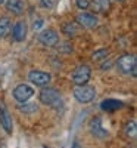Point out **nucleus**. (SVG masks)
Returning a JSON list of instances; mask_svg holds the SVG:
<instances>
[{"mask_svg": "<svg viewBox=\"0 0 137 148\" xmlns=\"http://www.w3.org/2000/svg\"><path fill=\"white\" fill-rule=\"evenodd\" d=\"M75 3H77L78 9L85 10V9H89V6H90V0H75Z\"/></svg>", "mask_w": 137, "mask_h": 148, "instance_id": "nucleus-20", "label": "nucleus"}, {"mask_svg": "<svg viewBox=\"0 0 137 148\" xmlns=\"http://www.w3.org/2000/svg\"><path fill=\"white\" fill-rule=\"evenodd\" d=\"M18 110L24 114H33V113H37V110H39V105L35 102H21L18 105Z\"/></svg>", "mask_w": 137, "mask_h": 148, "instance_id": "nucleus-17", "label": "nucleus"}, {"mask_svg": "<svg viewBox=\"0 0 137 148\" xmlns=\"http://www.w3.org/2000/svg\"><path fill=\"white\" fill-rule=\"evenodd\" d=\"M77 22L84 28H94L97 25V18L93 14H87V12H81L77 16Z\"/></svg>", "mask_w": 137, "mask_h": 148, "instance_id": "nucleus-10", "label": "nucleus"}, {"mask_svg": "<svg viewBox=\"0 0 137 148\" xmlns=\"http://www.w3.org/2000/svg\"><path fill=\"white\" fill-rule=\"evenodd\" d=\"M92 8L94 12H97V14H105V12H108L111 9V2L109 0H92Z\"/></svg>", "mask_w": 137, "mask_h": 148, "instance_id": "nucleus-15", "label": "nucleus"}, {"mask_svg": "<svg viewBox=\"0 0 137 148\" xmlns=\"http://www.w3.org/2000/svg\"><path fill=\"white\" fill-rule=\"evenodd\" d=\"M34 95V89L27 83H21L14 89V98L18 102H25Z\"/></svg>", "mask_w": 137, "mask_h": 148, "instance_id": "nucleus-7", "label": "nucleus"}, {"mask_svg": "<svg viewBox=\"0 0 137 148\" xmlns=\"http://www.w3.org/2000/svg\"><path fill=\"white\" fill-rule=\"evenodd\" d=\"M39 99L41 104L50 107V108H55V110H59V107H62V104H64L60 93L55 88H46V86L40 90Z\"/></svg>", "mask_w": 137, "mask_h": 148, "instance_id": "nucleus-1", "label": "nucleus"}, {"mask_svg": "<svg viewBox=\"0 0 137 148\" xmlns=\"http://www.w3.org/2000/svg\"><path fill=\"white\" fill-rule=\"evenodd\" d=\"M72 148H80V145H78V144H74V145H72Z\"/></svg>", "mask_w": 137, "mask_h": 148, "instance_id": "nucleus-22", "label": "nucleus"}, {"mask_svg": "<svg viewBox=\"0 0 137 148\" xmlns=\"http://www.w3.org/2000/svg\"><path fill=\"white\" fill-rule=\"evenodd\" d=\"M117 2H125V0H117Z\"/></svg>", "mask_w": 137, "mask_h": 148, "instance_id": "nucleus-24", "label": "nucleus"}, {"mask_svg": "<svg viewBox=\"0 0 137 148\" xmlns=\"http://www.w3.org/2000/svg\"><path fill=\"white\" fill-rule=\"evenodd\" d=\"M117 67L122 74L127 76H136V68H137V59L134 55H122L117 61Z\"/></svg>", "mask_w": 137, "mask_h": 148, "instance_id": "nucleus-3", "label": "nucleus"}, {"mask_svg": "<svg viewBox=\"0 0 137 148\" xmlns=\"http://www.w3.org/2000/svg\"><path fill=\"white\" fill-rule=\"evenodd\" d=\"M62 33H64L65 36H68V37H75V36H78L80 33H81V25L75 21V22H66V24H64L62 25Z\"/></svg>", "mask_w": 137, "mask_h": 148, "instance_id": "nucleus-13", "label": "nucleus"}, {"mask_svg": "<svg viewBox=\"0 0 137 148\" xmlns=\"http://www.w3.org/2000/svg\"><path fill=\"white\" fill-rule=\"evenodd\" d=\"M37 39H39V42L46 46V47H53L59 43V36L56 31L53 30H43L39 33V36H37Z\"/></svg>", "mask_w": 137, "mask_h": 148, "instance_id": "nucleus-6", "label": "nucleus"}, {"mask_svg": "<svg viewBox=\"0 0 137 148\" xmlns=\"http://www.w3.org/2000/svg\"><path fill=\"white\" fill-rule=\"evenodd\" d=\"M28 80L31 83H34L35 86H40V88H44V86H47L49 83H50L52 80V76L46 71H40V70H33L30 71L28 74Z\"/></svg>", "mask_w": 137, "mask_h": 148, "instance_id": "nucleus-5", "label": "nucleus"}, {"mask_svg": "<svg viewBox=\"0 0 137 148\" xmlns=\"http://www.w3.org/2000/svg\"><path fill=\"white\" fill-rule=\"evenodd\" d=\"M92 77V70L89 65H80L74 70L72 76H71V80L75 86H83V84H87Z\"/></svg>", "mask_w": 137, "mask_h": 148, "instance_id": "nucleus-4", "label": "nucleus"}, {"mask_svg": "<svg viewBox=\"0 0 137 148\" xmlns=\"http://www.w3.org/2000/svg\"><path fill=\"white\" fill-rule=\"evenodd\" d=\"M89 127H90V132L94 135L96 138H106L108 136V130L103 127V125H102V120L99 119V117H96V119H92V121H90V125H89Z\"/></svg>", "mask_w": 137, "mask_h": 148, "instance_id": "nucleus-9", "label": "nucleus"}, {"mask_svg": "<svg viewBox=\"0 0 137 148\" xmlns=\"http://www.w3.org/2000/svg\"><path fill=\"white\" fill-rule=\"evenodd\" d=\"M108 53H109V51L108 49H100V51H96L94 53H93V61H100V59H103V58H106L108 56Z\"/></svg>", "mask_w": 137, "mask_h": 148, "instance_id": "nucleus-19", "label": "nucleus"}, {"mask_svg": "<svg viewBox=\"0 0 137 148\" xmlns=\"http://www.w3.org/2000/svg\"><path fill=\"white\" fill-rule=\"evenodd\" d=\"M10 30H12V22L7 16H3L0 18V39H5L10 34Z\"/></svg>", "mask_w": 137, "mask_h": 148, "instance_id": "nucleus-16", "label": "nucleus"}, {"mask_svg": "<svg viewBox=\"0 0 137 148\" xmlns=\"http://www.w3.org/2000/svg\"><path fill=\"white\" fill-rule=\"evenodd\" d=\"M5 3V0H0V5H3Z\"/></svg>", "mask_w": 137, "mask_h": 148, "instance_id": "nucleus-23", "label": "nucleus"}, {"mask_svg": "<svg viewBox=\"0 0 137 148\" xmlns=\"http://www.w3.org/2000/svg\"><path fill=\"white\" fill-rule=\"evenodd\" d=\"M6 9L14 15H22L25 10V3L22 0H5Z\"/></svg>", "mask_w": 137, "mask_h": 148, "instance_id": "nucleus-11", "label": "nucleus"}, {"mask_svg": "<svg viewBox=\"0 0 137 148\" xmlns=\"http://www.w3.org/2000/svg\"><path fill=\"white\" fill-rule=\"evenodd\" d=\"M125 133L128 135V136H131V138H136L137 127H136V121H134V120H131L130 123H127V126H125Z\"/></svg>", "mask_w": 137, "mask_h": 148, "instance_id": "nucleus-18", "label": "nucleus"}, {"mask_svg": "<svg viewBox=\"0 0 137 148\" xmlns=\"http://www.w3.org/2000/svg\"><path fill=\"white\" fill-rule=\"evenodd\" d=\"M12 31V37L16 40V42H24L27 39V33H28V27H27V24L24 22V21H19L16 22L14 28L10 30Z\"/></svg>", "mask_w": 137, "mask_h": 148, "instance_id": "nucleus-8", "label": "nucleus"}, {"mask_svg": "<svg viewBox=\"0 0 137 148\" xmlns=\"http://www.w3.org/2000/svg\"><path fill=\"white\" fill-rule=\"evenodd\" d=\"M100 108L106 113H112V111H117L119 108H122V102L118 99H105L100 104Z\"/></svg>", "mask_w": 137, "mask_h": 148, "instance_id": "nucleus-14", "label": "nucleus"}, {"mask_svg": "<svg viewBox=\"0 0 137 148\" xmlns=\"http://www.w3.org/2000/svg\"><path fill=\"white\" fill-rule=\"evenodd\" d=\"M74 98L81 104H89L96 98V89L89 84L75 86L74 88Z\"/></svg>", "mask_w": 137, "mask_h": 148, "instance_id": "nucleus-2", "label": "nucleus"}, {"mask_svg": "<svg viewBox=\"0 0 137 148\" xmlns=\"http://www.w3.org/2000/svg\"><path fill=\"white\" fill-rule=\"evenodd\" d=\"M56 3V0H41V6H44L46 9H52Z\"/></svg>", "mask_w": 137, "mask_h": 148, "instance_id": "nucleus-21", "label": "nucleus"}, {"mask_svg": "<svg viewBox=\"0 0 137 148\" xmlns=\"http://www.w3.org/2000/svg\"><path fill=\"white\" fill-rule=\"evenodd\" d=\"M0 125L5 129L6 133H12V129H14V123H12V117L9 116L6 108H0Z\"/></svg>", "mask_w": 137, "mask_h": 148, "instance_id": "nucleus-12", "label": "nucleus"}]
</instances>
